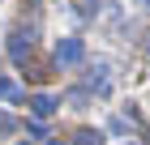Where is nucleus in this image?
I'll list each match as a JSON object with an SVG mask.
<instances>
[{
    "label": "nucleus",
    "mask_w": 150,
    "mask_h": 145,
    "mask_svg": "<svg viewBox=\"0 0 150 145\" xmlns=\"http://www.w3.org/2000/svg\"><path fill=\"white\" fill-rule=\"evenodd\" d=\"M86 60V43L81 39H60L56 43V68H73Z\"/></svg>",
    "instance_id": "1"
},
{
    "label": "nucleus",
    "mask_w": 150,
    "mask_h": 145,
    "mask_svg": "<svg viewBox=\"0 0 150 145\" xmlns=\"http://www.w3.org/2000/svg\"><path fill=\"white\" fill-rule=\"evenodd\" d=\"M30 47H35V34H30V30H17V34H13V39H9V56L13 60H26V56H30Z\"/></svg>",
    "instance_id": "2"
},
{
    "label": "nucleus",
    "mask_w": 150,
    "mask_h": 145,
    "mask_svg": "<svg viewBox=\"0 0 150 145\" xmlns=\"http://www.w3.org/2000/svg\"><path fill=\"white\" fill-rule=\"evenodd\" d=\"M56 107H60V98H56V94H35V98H30V111H35V120H47Z\"/></svg>",
    "instance_id": "3"
},
{
    "label": "nucleus",
    "mask_w": 150,
    "mask_h": 145,
    "mask_svg": "<svg viewBox=\"0 0 150 145\" xmlns=\"http://www.w3.org/2000/svg\"><path fill=\"white\" fill-rule=\"evenodd\" d=\"M90 90H94V94H107V90H112V81H107V64H99V68L90 73Z\"/></svg>",
    "instance_id": "4"
},
{
    "label": "nucleus",
    "mask_w": 150,
    "mask_h": 145,
    "mask_svg": "<svg viewBox=\"0 0 150 145\" xmlns=\"http://www.w3.org/2000/svg\"><path fill=\"white\" fill-rule=\"evenodd\" d=\"M0 98H4V102H13V98H22V85H17V81H13V77H0Z\"/></svg>",
    "instance_id": "5"
},
{
    "label": "nucleus",
    "mask_w": 150,
    "mask_h": 145,
    "mask_svg": "<svg viewBox=\"0 0 150 145\" xmlns=\"http://www.w3.org/2000/svg\"><path fill=\"white\" fill-rule=\"evenodd\" d=\"M73 145H103V137H99V132H90V128H81V132L73 137Z\"/></svg>",
    "instance_id": "6"
},
{
    "label": "nucleus",
    "mask_w": 150,
    "mask_h": 145,
    "mask_svg": "<svg viewBox=\"0 0 150 145\" xmlns=\"http://www.w3.org/2000/svg\"><path fill=\"white\" fill-rule=\"evenodd\" d=\"M73 4H77V13H86V17H90V13L99 9V0H73Z\"/></svg>",
    "instance_id": "7"
},
{
    "label": "nucleus",
    "mask_w": 150,
    "mask_h": 145,
    "mask_svg": "<svg viewBox=\"0 0 150 145\" xmlns=\"http://www.w3.org/2000/svg\"><path fill=\"white\" fill-rule=\"evenodd\" d=\"M13 128H17V120H13L9 111H0V132H13Z\"/></svg>",
    "instance_id": "8"
},
{
    "label": "nucleus",
    "mask_w": 150,
    "mask_h": 145,
    "mask_svg": "<svg viewBox=\"0 0 150 145\" xmlns=\"http://www.w3.org/2000/svg\"><path fill=\"white\" fill-rule=\"evenodd\" d=\"M47 145H64V141H47Z\"/></svg>",
    "instance_id": "9"
},
{
    "label": "nucleus",
    "mask_w": 150,
    "mask_h": 145,
    "mask_svg": "<svg viewBox=\"0 0 150 145\" xmlns=\"http://www.w3.org/2000/svg\"><path fill=\"white\" fill-rule=\"evenodd\" d=\"M142 4H146V9H150V0H142Z\"/></svg>",
    "instance_id": "10"
}]
</instances>
